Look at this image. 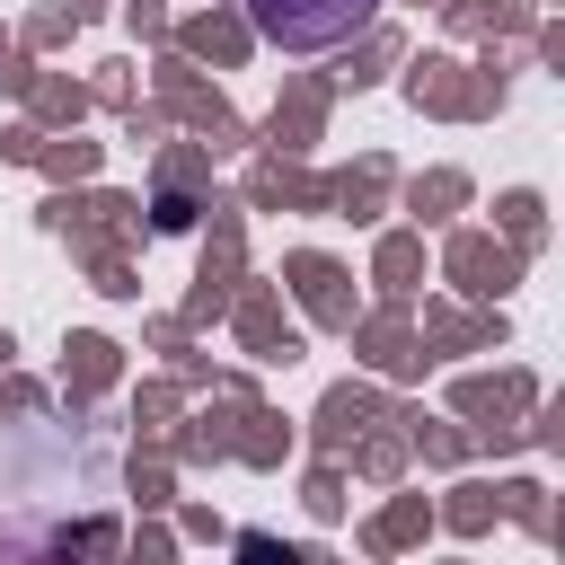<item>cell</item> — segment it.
<instances>
[{"label":"cell","mask_w":565,"mask_h":565,"mask_svg":"<svg viewBox=\"0 0 565 565\" xmlns=\"http://www.w3.org/2000/svg\"><path fill=\"white\" fill-rule=\"evenodd\" d=\"M247 18H256V35L282 44V53H327V44L362 35V26L380 18V0H247Z\"/></svg>","instance_id":"cell-1"},{"label":"cell","mask_w":565,"mask_h":565,"mask_svg":"<svg viewBox=\"0 0 565 565\" xmlns=\"http://www.w3.org/2000/svg\"><path fill=\"white\" fill-rule=\"evenodd\" d=\"M247 565H291V556H274L265 539H247Z\"/></svg>","instance_id":"cell-2"}]
</instances>
